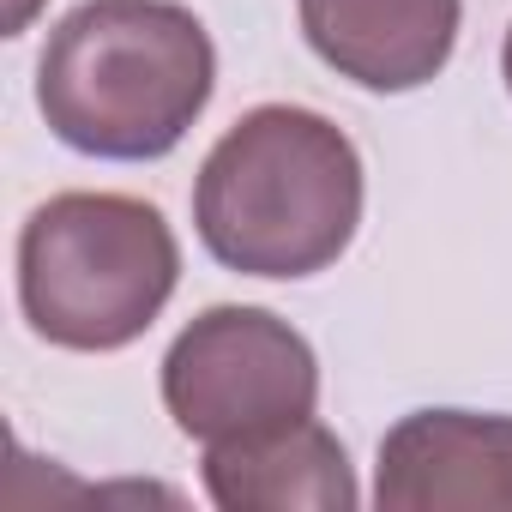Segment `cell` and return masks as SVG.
<instances>
[{
	"mask_svg": "<svg viewBox=\"0 0 512 512\" xmlns=\"http://www.w3.org/2000/svg\"><path fill=\"white\" fill-rule=\"evenodd\" d=\"M308 49L374 97L422 91L446 73L464 0H296Z\"/></svg>",
	"mask_w": 512,
	"mask_h": 512,
	"instance_id": "6",
	"label": "cell"
},
{
	"mask_svg": "<svg viewBox=\"0 0 512 512\" xmlns=\"http://www.w3.org/2000/svg\"><path fill=\"white\" fill-rule=\"evenodd\" d=\"M181 284V241L151 199L55 193L19 229V308L55 350L139 344Z\"/></svg>",
	"mask_w": 512,
	"mask_h": 512,
	"instance_id": "3",
	"label": "cell"
},
{
	"mask_svg": "<svg viewBox=\"0 0 512 512\" xmlns=\"http://www.w3.org/2000/svg\"><path fill=\"white\" fill-rule=\"evenodd\" d=\"M362 151L302 103L247 109L199 163L193 229L223 272L241 278H320L362 229Z\"/></svg>",
	"mask_w": 512,
	"mask_h": 512,
	"instance_id": "1",
	"label": "cell"
},
{
	"mask_svg": "<svg viewBox=\"0 0 512 512\" xmlns=\"http://www.w3.org/2000/svg\"><path fill=\"white\" fill-rule=\"evenodd\" d=\"M500 79H506V91H512V25H506V43H500Z\"/></svg>",
	"mask_w": 512,
	"mask_h": 512,
	"instance_id": "9",
	"label": "cell"
},
{
	"mask_svg": "<svg viewBox=\"0 0 512 512\" xmlns=\"http://www.w3.org/2000/svg\"><path fill=\"white\" fill-rule=\"evenodd\" d=\"M37 13H43V0H7V37H25Z\"/></svg>",
	"mask_w": 512,
	"mask_h": 512,
	"instance_id": "8",
	"label": "cell"
},
{
	"mask_svg": "<svg viewBox=\"0 0 512 512\" xmlns=\"http://www.w3.org/2000/svg\"><path fill=\"white\" fill-rule=\"evenodd\" d=\"M199 482L223 512H356L362 506L350 452L320 416L211 440Z\"/></svg>",
	"mask_w": 512,
	"mask_h": 512,
	"instance_id": "7",
	"label": "cell"
},
{
	"mask_svg": "<svg viewBox=\"0 0 512 512\" xmlns=\"http://www.w3.org/2000/svg\"><path fill=\"white\" fill-rule=\"evenodd\" d=\"M217 91L211 31L181 0H85L37 61V109L49 133L103 163L169 157Z\"/></svg>",
	"mask_w": 512,
	"mask_h": 512,
	"instance_id": "2",
	"label": "cell"
},
{
	"mask_svg": "<svg viewBox=\"0 0 512 512\" xmlns=\"http://www.w3.org/2000/svg\"><path fill=\"white\" fill-rule=\"evenodd\" d=\"M163 410L199 446L320 410V356L272 308L217 302L163 356Z\"/></svg>",
	"mask_w": 512,
	"mask_h": 512,
	"instance_id": "4",
	"label": "cell"
},
{
	"mask_svg": "<svg viewBox=\"0 0 512 512\" xmlns=\"http://www.w3.org/2000/svg\"><path fill=\"white\" fill-rule=\"evenodd\" d=\"M380 512L512 506V416L494 410H410L380 440Z\"/></svg>",
	"mask_w": 512,
	"mask_h": 512,
	"instance_id": "5",
	"label": "cell"
}]
</instances>
